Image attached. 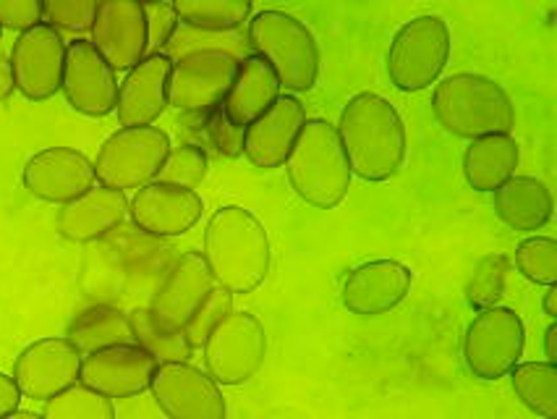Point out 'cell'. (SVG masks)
<instances>
[{
    "label": "cell",
    "mask_w": 557,
    "mask_h": 419,
    "mask_svg": "<svg viewBox=\"0 0 557 419\" xmlns=\"http://www.w3.org/2000/svg\"><path fill=\"white\" fill-rule=\"evenodd\" d=\"M335 128L354 176L380 184L404 168L408 147L404 119L382 95H354L341 111Z\"/></svg>",
    "instance_id": "obj_1"
},
{
    "label": "cell",
    "mask_w": 557,
    "mask_h": 419,
    "mask_svg": "<svg viewBox=\"0 0 557 419\" xmlns=\"http://www.w3.org/2000/svg\"><path fill=\"white\" fill-rule=\"evenodd\" d=\"M202 257L220 288L251 294L270 273V236L255 212L225 205L207 223Z\"/></svg>",
    "instance_id": "obj_2"
},
{
    "label": "cell",
    "mask_w": 557,
    "mask_h": 419,
    "mask_svg": "<svg viewBox=\"0 0 557 419\" xmlns=\"http://www.w3.org/2000/svg\"><path fill=\"white\" fill-rule=\"evenodd\" d=\"M432 113L445 132L469 141L487 134H513L516 128V106L503 84L474 71L437 79Z\"/></svg>",
    "instance_id": "obj_3"
},
{
    "label": "cell",
    "mask_w": 557,
    "mask_h": 419,
    "mask_svg": "<svg viewBox=\"0 0 557 419\" xmlns=\"http://www.w3.org/2000/svg\"><path fill=\"white\" fill-rule=\"evenodd\" d=\"M283 165L290 189L312 208H338L351 189L354 173L343 152L338 128L325 119H307Z\"/></svg>",
    "instance_id": "obj_4"
},
{
    "label": "cell",
    "mask_w": 557,
    "mask_h": 419,
    "mask_svg": "<svg viewBox=\"0 0 557 419\" xmlns=\"http://www.w3.org/2000/svg\"><path fill=\"white\" fill-rule=\"evenodd\" d=\"M249 45L270 63L281 89L309 93L320 79V45L312 29L286 11H262L249 19Z\"/></svg>",
    "instance_id": "obj_5"
},
{
    "label": "cell",
    "mask_w": 557,
    "mask_h": 419,
    "mask_svg": "<svg viewBox=\"0 0 557 419\" xmlns=\"http://www.w3.org/2000/svg\"><path fill=\"white\" fill-rule=\"evenodd\" d=\"M450 58V29L443 19L424 14L395 32L387 50V76L400 93H422L440 79Z\"/></svg>",
    "instance_id": "obj_6"
},
{
    "label": "cell",
    "mask_w": 557,
    "mask_h": 419,
    "mask_svg": "<svg viewBox=\"0 0 557 419\" xmlns=\"http://www.w3.org/2000/svg\"><path fill=\"white\" fill-rule=\"evenodd\" d=\"M171 152V137L158 126H121L97 150L95 178L110 189H139L158 178Z\"/></svg>",
    "instance_id": "obj_7"
},
{
    "label": "cell",
    "mask_w": 557,
    "mask_h": 419,
    "mask_svg": "<svg viewBox=\"0 0 557 419\" xmlns=\"http://www.w3.org/2000/svg\"><path fill=\"white\" fill-rule=\"evenodd\" d=\"M527 349V328L510 307L479 309L463 338V362L479 380H500L521 362Z\"/></svg>",
    "instance_id": "obj_8"
},
{
    "label": "cell",
    "mask_w": 557,
    "mask_h": 419,
    "mask_svg": "<svg viewBox=\"0 0 557 419\" xmlns=\"http://www.w3.org/2000/svg\"><path fill=\"white\" fill-rule=\"evenodd\" d=\"M207 375L218 385H244L262 370L268 357V333L251 312H231L207 335Z\"/></svg>",
    "instance_id": "obj_9"
},
{
    "label": "cell",
    "mask_w": 557,
    "mask_h": 419,
    "mask_svg": "<svg viewBox=\"0 0 557 419\" xmlns=\"http://www.w3.org/2000/svg\"><path fill=\"white\" fill-rule=\"evenodd\" d=\"M238 58L220 48H197L173 61L168 106L186 115H202L228 95Z\"/></svg>",
    "instance_id": "obj_10"
},
{
    "label": "cell",
    "mask_w": 557,
    "mask_h": 419,
    "mask_svg": "<svg viewBox=\"0 0 557 419\" xmlns=\"http://www.w3.org/2000/svg\"><path fill=\"white\" fill-rule=\"evenodd\" d=\"M11 74L18 95L32 102L55 98L61 93L63 66H66V40L48 24L18 32L11 48Z\"/></svg>",
    "instance_id": "obj_11"
},
{
    "label": "cell",
    "mask_w": 557,
    "mask_h": 419,
    "mask_svg": "<svg viewBox=\"0 0 557 419\" xmlns=\"http://www.w3.org/2000/svg\"><path fill=\"white\" fill-rule=\"evenodd\" d=\"M150 391L168 419H228L220 385L189 362L158 365Z\"/></svg>",
    "instance_id": "obj_12"
},
{
    "label": "cell",
    "mask_w": 557,
    "mask_h": 419,
    "mask_svg": "<svg viewBox=\"0 0 557 419\" xmlns=\"http://www.w3.org/2000/svg\"><path fill=\"white\" fill-rule=\"evenodd\" d=\"M61 93L76 113L89 119H106L115 111L119 79L110 63L84 37L66 42V66H63Z\"/></svg>",
    "instance_id": "obj_13"
},
{
    "label": "cell",
    "mask_w": 557,
    "mask_h": 419,
    "mask_svg": "<svg viewBox=\"0 0 557 419\" xmlns=\"http://www.w3.org/2000/svg\"><path fill=\"white\" fill-rule=\"evenodd\" d=\"M89 42L113 66L134 69L147 56V16L141 0H97Z\"/></svg>",
    "instance_id": "obj_14"
},
{
    "label": "cell",
    "mask_w": 557,
    "mask_h": 419,
    "mask_svg": "<svg viewBox=\"0 0 557 419\" xmlns=\"http://www.w3.org/2000/svg\"><path fill=\"white\" fill-rule=\"evenodd\" d=\"M82 354L69 338H42L27 346L14 362V383L32 402H48L79 383Z\"/></svg>",
    "instance_id": "obj_15"
},
{
    "label": "cell",
    "mask_w": 557,
    "mask_h": 419,
    "mask_svg": "<svg viewBox=\"0 0 557 419\" xmlns=\"http://www.w3.org/2000/svg\"><path fill=\"white\" fill-rule=\"evenodd\" d=\"M205 199L197 189H181V186L150 182L136 189L128 199V218L139 231L154 238L184 236L194 225L202 221Z\"/></svg>",
    "instance_id": "obj_16"
},
{
    "label": "cell",
    "mask_w": 557,
    "mask_h": 419,
    "mask_svg": "<svg viewBox=\"0 0 557 419\" xmlns=\"http://www.w3.org/2000/svg\"><path fill=\"white\" fill-rule=\"evenodd\" d=\"M212 288H215V279L207 268L202 251H184L160 275V283L147 309L165 325L184 328L191 320V315L205 305Z\"/></svg>",
    "instance_id": "obj_17"
},
{
    "label": "cell",
    "mask_w": 557,
    "mask_h": 419,
    "mask_svg": "<svg viewBox=\"0 0 557 419\" xmlns=\"http://www.w3.org/2000/svg\"><path fill=\"white\" fill-rule=\"evenodd\" d=\"M24 189L50 205H66L95 186V165L74 147H48L32 155L22 173Z\"/></svg>",
    "instance_id": "obj_18"
},
{
    "label": "cell",
    "mask_w": 557,
    "mask_h": 419,
    "mask_svg": "<svg viewBox=\"0 0 557 419\" xmlns=\"http://www.w3.org/2000/svg\"><path fill=\"white\" fill-rule=\"evenodd\" d=\"M154 370L158 362L145 349L136 344H119L87 354L82 359L79 383L113 402V398H132L150 391Z\"/></svg>",
    "instance_id": "obj_19"
},
{
    "label": "cell",
    "mask_w": 557,
    "mask_h": 419,
    "mask_svg": "<svg viewBox=\"0 0 557 419\" xmlns=\"http://www.w3.org/2000/svg\"><path fill=\"white\" fill-rule=\"evenodd\" d=\"M411 268L398 260H372L354 268L341 288V301L359 318H377L391 312L411 292Z\"/></svg>",
    "instance_id": "obj_20"
},
{
    "label": "cell",
    "mask_w": 557,
    "mask_h": 419,
    "mask_svg": "<svg viewBox=\"0 0 557 419\" xmlns=\"http://www.w3.org/2000/svg\"><path fill=\"white\" fill-rule=\"evenodd\" d=\"M307 124V108L294 95H281L272 106L246 126L244 155L251 165L262 171H275L286 163L299 137L301 126Z\"/></svg>",
    "instance_id": "obj_21"
},
{
    "label": "cell",
    "mask_w": 557,
    "mask_h": 419,
    "mask_svg": "<svg viewBox=\"0 0 557 419\" xmlns=\"http://www.w3.org/2000/svg\"><path fill=\"white\" fill-rule=\"evenodd\" d=\"M173 58L150 53L128 69L119 84L115 115L121 126H152L168 108V82H171Z\"/></svg>",
    "instance_id": "obj_22"
},
{
    "label": "cell",
    "mask_w": 557,
    "mask_h": 419,
    "mask_svg": "<svg viewBox=\"0 0 557 419\" xmlns=\"http://www.w3.org/2000/svg\"><path fill=\"white\" fill-rule=\"evenodd\" d=\"M128 218L126 192L110 186H92L84 195L61 205L55 218V229L66 242L92 244L113 234Z\"/></svg>",
    "instance_id": "obj_23"
},
{
    "label": "cell",
    "mask_w": 557,
    "mask_h": 419,
    "mask_svg": "<svg viewBox=\"0 0 557 419\" xmlns=\"http://www.w3.org/2000/svg\"><path fill=\"white\" fill-rule=\"evenodd\" d=\"M492 210L508 229L534 234L553 221L555 199L549 186L534 176H510L492 192Z\"/></svg>",
    "instance_id": "obj_24"
},
{
    "label": "cell",
    "mask_w": 557,
    "mask_h": 419,
    "mask_svg": "<svg viewBox=\"0 0 557 419\" xmlns=\"http://www.w3.org/2000/svg\"><path fill=\"white\" fill-rule=\"evenodd\" d=\"M277 98H281V82H277L270 63L262 61L259 56H246L238 61L236 76H233L228 95L220 102V108L233 124L246 128L268 111Z\"/></svg>",
    "instance_id": "obj_25"
},
{
    "label": "cell",
    "mask_w": 557,
    "mask_h": 419,
    "mask_svg": "<svg viewBox=\"0 0 557 419\" xmlns=\"http://www.w3.org/2000/svg\"><path fill=\"white\" fill-rule=\"evenodd\" d=\"M521 163V147L510 134H487V137L471 139L463 152V176L471 189L492 195L497 186L516 176Z\"/></svg>",
    "instance_id": "obj_26"
},
{
    "label": "cell",
    "mask_w": 557,
    "mask_h": 419,
    "mask_svg": "<svg viewBox=\"0 0 557 419\" xmlns=\"http://www.w3.org/2000/svg\"><path fill=\"white\" fill-rule=\"evenodd\" d=\"M66 338L76 346L82 357L108 349V346L134 344L128 315L110 305H92L74 315V320L69 322Z\"/></svg>",
    "instance_id": "obj_27"
},
{
    "label": "cell",
    "mask_w": 557,
    "mask_h": 419,
    "mask_svg": "<svg viewBox=\"0 0 557 419\" xmlns=\"http://www.w3.org/2000/svg\"><path fill=\"white\" fill-rule=\"evenodd\" d=\"M128 328H132L134 344L150 354L158 365L191 359L194 346L186 338L184 328L165 325L147 307H136L134 312H128Z\"/></svg>",
    "instance_id": "obj_28"
},
{
    "label": "cell",
    "mask_w": 557,
    "mask_h": 419,
    "mask_svg": "<svg viewBox=\"0 0 557 419\" xmlns=\"http://www.w3.org/2000/svg\"><path fill=\"white\" fill-rule=\"evenodd\" d=\"M178 22L202 32H233L251 19L255 0H171Z\"/></svg>",
    "instance_id": "obj_29"
},
{
    "label": "cell",
    "mask_w": 557,
    "mask_h": 419,
    "mask_svg": "<svg viewBox=\"0 0 557 419\" xmlns=\"http://www.w3.org/2000/svg\"><path fill=\"white\" fill-rule=\"evenodd\" d=\"M516 396L544 419H557V367L549 362L516 365L508 372Z\"/></svg>",
    "instance_id": "obj_30"
},
{
    "label": "cell",
    "mask_w": 557,
    "mask_h": 419,
    "mask_svg": "<svg viewBox=\"0 0 557 419\" xmlns=\"http://www.w3.org/2000/svg\"><path fill=\"white\" fill-rule=\"evenodd\" d=\"M42 419H115V409L102 393L76 383L45 402Z\"/></svg>",
    "instance_id": "obj_31"
},
{
    "label": "cell",
    "mask_w": 557,
    "mask_h": 419,
    "mask_svg": "<svg viewBox=\"0 0 557 419\" xmlns=\"http://www.w3.org/2000/svg\"><path fill=\"white\" fill-rule=\"evenodd\" d=\"M510 262L505 255H484L474 266L469 283H466V301L476 309H490L500 305L505 296V286H508Z\"/></svg>",
    "instance_id": "obj_32"
},
{
    "label": "cell",
    "mask_w": 557,
    "mask_h": 419,
    "mask_svg": "<svg viewBox=\"0 0 557 419\" xmlns=\"http://www.w3.org/2000/svg\"><path fill=\"white\" fill-rule=\"evenodd\" d=\"M516 268L523 279L536 286L557 283V242L549 236L523 238L516 247Z\"/></svg>",
    "instance_id": "obj_33"
},
{
    "label": "cell",
    "mask_w": 557,
    "mask_h": 419,
    "mask_svg": "<svg viewBox=\"0 0 557 419\" xmlns=\"http://www.w3.org/2000/svg\"><path fill=\"white\" fill-rule=\"evenodd\" d=\"M210 171V158L199 145H181L171 147L165 163L160 165L154 182L181 186V189H197Z\"/></svg>",
    "instance_id": "obj_34"
},
{
    "label": "cell",
    "mask_w": 557,
    "mask_h": 419,
    "mask_svg": "<svg viewBox=\"0 0 557 419\" xmlns=\"http://www.w3.org/2000/svg\"><path fill=\"white\" fill-rule=\"evenodd\" d=\"M42 24L69 35H87L92 29L97 0H40Z\"/></svg>",
    "instance_id": "obj_35"
},
{
    "label": "cell",
    "mask_w": 557,
    "mask_h": 419,
    "mask_svg": "<svg viewBox=\"0 0 557 419\" xmlns=\"http://www.w3.org/2000/svg\"><path fill=\"white\" fill-rule=\"evenodd\" d=\"M233 312V294L225 288H212V294L207 296L205 305L191 315V320L184 325L186 338L194 349H202L207 335Z\"/></svg>",
    "instance_id": "obj_36"
},
{
    "label": "cell",
    "mask_w": 557,
    "mask_h": 419,
    "mask_svg": "<svg viewBox=\"0 0 557 419\" xmlns=\"http://www.w3.org/2000/svg\"><path fill=\"white\" fill-rule=\"evenodd\" d=\"M199 119L205 121V132H207V139H210V145L215 147L223 158H238V155H244L246 128L233 124L228 115H225L223 108L220 106L212 108V111L202 113Z\"/></svg>",
    "instance_id": "obj_37"
},
{
    "label": "cell",
    "mask_w": 557,
    "mask_h": 419,
    "mask_svg": "<svg viewBox=\"0 0 557 419\" xmlns=\"http://www.w3.org/2000/svg\"><path fill=\"white\" fill-rule=\"evenodd\" d=\"M147 16V56L163 53L165 45H171L178 29V16L173 11L171 0H150L145 3Z\"/></svg>",
    "instance_id": "obj_38"
},
{
    "label": "cell",
    "mask_w": 557,
    "mask_h": 419,
    "mask_svg": "<svg viewBox=\"0 0 557 419\" xmlns=\"http://www.w3.org/2000/svg\"><path fill=\"white\" fill-rule=\"evenodd\" d=\"M42 22L40 0H0V29L24 32Z\"/></svg>",
    "instance_id": "obj_39"
},
{
    "label": "cell",
    "mask_w": 557,
    "mask_h": 419,
    "mask_svg": "<svg viewBox=\"0 0 557 419\" xmlns=\"http://www.w3.org/2000/svg\"><path fill=\"white\" fill-rule=\"evenodd\" d=\"M18 402H22V391H18L14 378L5 375V372H0V417L16 411Z\"/></svg>",
    "instance_id": "obj_40"
},
{
    "label": "cell",
    "mask_w": 557,
    "mask_h": 419,
    "mask_svg": "<svg viewBox=\"0 0 557 419\" xmlns=\"http://www.w3.org/2000/svg\"><path fill=\"white\" fill-rule=\"evenodd\" d=\"M14 93L16 87H14V74H11V61L9 56L0 50V102L9 100Z\"/></svg>",
    "instance_id": "obj_41"
},
{
    "label": "cell",
    "mask_w": 557,
    "mask_h": 419,
    "mask_svg": "<svg viewBox=\"0 0 557 419\" xmlns=\"http://www.w3.org/2000/svg\"><path fill=\"white\" fill-rule=\"evenodd\" d=\"M555 338H557V325L553 322V325L544 331V357H547L549 365L557 362V349H555Z\"/></svg>",
    "instance_id": "obj_42"
},
{
    "label": "cell",
    "mask_w": 557,
    "mask_h": 419,
    "mask_svg": "<svg viewBox=\"0 0 557 419\" xmlns=\"http://www.w3.org/2000/svg\"><path fill=\"white\" fill-rule=\"evenodd\" d=\"M555 299H557V286H547V294H544L542 309H544V315H547L549 320H555V318H557V307H555Z\"/></svg>",
    "instance_id": "obj_43"
},
{
    "label": "cell",
    "mask_w": 557,
    "mask_h": 419,
    "mask_svg": "<svg viewBox=\"0 0 557 419\" xmlns=\"http://www.w3.org/2000/svg\"><path fill=\"white\" fill-rule=\"evenodd\" d=\"M0 419H42V415H35V411L16 409V411H11V415H5V417H0Z\"/></svg>",
    "instance_id": "obj_44"
},
{
    "label": "cell",
    "mask_w": 557,
    "mask_h": 419,
    "mask_svg": "<svg viewBox=\"0 0 557 419\" xmlns=\"http://www.w3.org/2000/svg\"><path fill=\"white\" fill-rule=\"evenodd\" d=\"M141 3H150V0H141Z\"/></svg>",
    "instance_id": "obj_45"
},
{
    "label": "cell",
    "mask_w": 557,
    "mask_h": 419,
    "mask_svg": "<svg viewBox=\"0 0 557 419\" xmlns=\"http://www.w3.org/2000/svg\"><path fill=\"white\" fill-rule=\"evenodd\" d=\"M0 37H3V29H0Z\"/></svg>",
    "instance_id": "obj_46"
}]
</instances>
